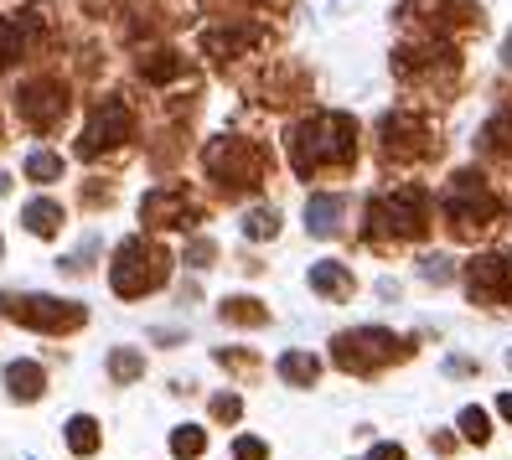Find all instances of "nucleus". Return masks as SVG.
<instances>
[{
	"label": "nucleus",
	"instance_id": "obj_1",
	"mask_svg": "<svg viewBox=\"0 0 512 460\" xmlns=\"http://www.w3.org/2000/svg\"><path fill=\"white\" fill-rule=\"evenodd\" d=\"M290 166L295 176H316V171H342L357 156V125L347 114H311L290 130Z\"/></svg>",
	"mask_w": 512,
	"mask_h": 460
},
{
	"label": "nucleus",
	"instance_id": "obj_2",
	"mask_svg": "<svg viewBox=\"0 0 512 460\" xmlns=\"http://www.w3.org/2000/svg\"><path fill=\"white\" fill-rule=\"evenodd\" d=\"M507 223V202L481 171H456L445 187V228L456 238H487Z\"/></svg>",
	"mask_w": 512,
	"mask_h": 460
},
{
	"label": "nucleus",
	"instance_id": "obj_3",
	"mask_svg": "<svg viewBox=\"0 0 512 460\" xmlns=\"http://www.w3.org/2000/svg\"><path fill=\"white\" fill-rule=\"evenodd\" d=\"M425 233H430V192L414 187V181L368 202V243H378V249L404 238H425Z\"/></svg>",
	"mask_w": 512,
	"mask_h": 460
},
{
	"label": "nucleus",
	"instance_id": "obj_4",
	"mask_svg": "<svg viewBox=\"0 0 512 460\" xmlns=\"http://www.w3.org/2000/svg\"><path fill=\"white\" fill-rule=\"evenodd\" d=\"M409 352H414L409 336H394L383 326H357V331H342L337 342H331V362H337L342 373H357V378L383 373L388 362H404Z\"/></svg>",
	"mask_w": 512,
	"mask_h": 460
},
{
	"label": "nucleus",
	"instance_id": "obj_5",
	"mask_svg": "<svg viewBox=\"0 0 512 460\" xmlns=\"http://www.w3.org/2000/svg\"><path fill=\"white\" fill-rule=\"evenodd\" d=\"M166 274H171V254L156 238H125L114 249L109 285H114V295H150L166 285Z\"/></svg>",
	"mask_w": 512,
	"mask_h": 460
},
{
	"label": "nucleus",
	"instance_id": "obj_6",
	"mask_svg": "<svg viewBox=\"0 0 512 460\" xmlns=\"http://www.w3.org/2000/svg\"><path fill=\"white\" fill-rule=\"evenodd\" d=\"M202 161H207V176H213L218 187H228V192H254L264 181V150L249 145V140H238V135L213 140Z\"/></svg>",
	"mask_w": 512,
	"mask_h": 460
},
{
	"label": "nucleus",
	"instance_id": "obj_7",
	"mask_svg": "<svg viewBox=\"0 0 512 460\" xmlns=\"http://www.w3.org/2000/svg\"><path fill=\"white\" fill-rule=\"evenodd\" d=\"M378 150H383L388 161H425V156H435V150H440V140H435L425 114L394 109V114H383V125H378Z\"/></svg>",
	"mask_w": 512,
	"mask_h": 460
},
{
	"label": "nucleus",
	"instance_id": "obj_8",
	"mask_svg": "<svg viewBox=\"0 0 512 460\" xmlns=\"http://www.w3.org/2000/svg\"><path fill=\"white\" fill-rule=\"evenodd\" d=\"M0 311H6L11 321H21V326H32V331H52V336L78 331V326L88 321L83 305L52 300V295H6V300H0Z\"/></svg>",
	"mask_w": 512,
	"mask_h": 460
},
{
	"label": "nucleus",
	"instance_id": "obj_9",
	"mask_svg": "<svg viewBox=\"0 0 512 460\" xmlns=\"http://www.w3.org/2000/svg\"><path fill=\"white\" fill-rule=\"evenodd\" d=\"M404 21L430 37L481 32V6H471V0H404Z\"/></svg>",
	"mask_w": 512,
	"mask_h": 460
},
{
	"label": "nucleus",
	"instance_id": "obj_10",
	"mask_svg": "<svg viewBox=\"0 0 512 460\" xmlns=\"http://www.w3.org/2000/svg\"><path fill=\"white\" fill-rule=\"evenodd\" d=\"M125 135H130V109H125V99H99L94 114H88V125H83V135L73 140V150H78L83 161H99L104 150H114Z\"/></svg>",
	"mask_w": 512,
	"mask_h": 460
},
{
	"label": "nucleus",
	"instance_id": "obj_11",
	"mask_svg": "<svg viewBox=\"0 0 512 460\" xmlns=\"http://www.w3.org/2000/svg\"><path fill=\"white\" fill-rule=\"evenodd\" d=\"M466 295L476 305H512V254H476L466 264Z\"/></svg>",
	"mask_w": 512,
	"mask_h": 460
},
{
	"label": "nucleus",
	"instance_id": "obj_12",
	"mask_svg": "<svg viewBox=\"0 0 512 460\" xmlns=\"http://www.w3.org/2000/svg\"><path fill=\"white\" fill-rule=\"evenodd\" d=\"M16 109H21V119H26L37 135H52L57 125H63V114H68V88L52 83V78H37V83L21 88Z\"/></svg>",
	"mask_w": 512,
	"mask_h": 460
},
{
	"label": "nucleus",
	"instance_id": "obj_13",
	"mask_svg": "<svg viewBox=\"0 0 512 460\" xmlns=\"http://www.w3.org/2000/svg\"><path fill=\"white\" fill-rule=\"evenodd\" d=\"M394 73H399L404 83H430V78L450 83V78L461 73V57L450 52V47H440V42H425V47H404V52L394 57Z\"/></svg>",
	"mask_w": 512,
	"mask_h": 460
},
{
	"label": "nucleus",
	"instance_id": "obj_14",
	"mask_svg": "<svg viewBox=\"0 0 512 460\" xmlns=\"http://www.w3.org/2000/svg\"><path fill=\"white\" fill-rule=\"evenodd\" d=\"M140 223L145 228H192L197 223V202L187 187H161L140 202Z\"/></svg>",
	"mask_w": 512,
	"mask_h": 460
},
{
	"label": "nucleus",
	"instance_id": "obj_15",
	"mask_svg": "<svg viewBox=\"0 0 512 460\" xmlns=\"http://www.w3.org/2000/svg\"><path fill=\"white\" fill-rule=\"evenodd\" d=\"M37 37H42V11L37 6L16 11V16H0V68L21 63V57L37 47Z\"/></svg>",
	"mask_w": 512,
	"mask_h": 460
},
{
	"label": "nucleus",
	"instance_id": "obj_16",
	"mask_svg": "<svg viewBox=\"0 0 512 460\" xmlns=\"http://www.w3.org/2000/svg\"><path fill=\"white\" fill-rule=\"evenodd\" d=\"M481 156L497 161V166H512V104H502L487 119V130H481Z\"/></svg>",
	"mask_w": 512,
	"mask_h": 460
},
{
	"label": "nucleus",
	"instance_id": "obj_17",
	"mask_svg": "<svg viewBox=\"0 0 512 460\" xmlns=\"http://www.w3.org/2000/svg\"><path fill=\"white\" fill-rule=\"evenodd\" d=\"M342 212H347L342 197H311V202H306V228H311L316 238H331V233L342 228Z\"/></svg>",
	"mask_w": 512,
	"mask_h": 460
},
{
	"label": "nucleus",
	"instance_id": "obj_18",
	"mask_svg": "<svg viewBox=\"0 0 512 460\" xmlns=\"http://www.w3.org/2000/svg\"><path fill=\"white\" fill-rule=\"evenodd\" d=\"M311 290L326 300H347L352 295V269L347 264H316L311 269Z\"/></svg>",
	"mask_w": 512,
	"mask_h": 460
},
{
	"label": "nucleus",
	"instance_id": "obj_19",
	"mask_svg": "<svg viewBox=\"0 0 512 460\" xmlns=\"http://www.w3.org/2000/svg\"><path fill=\"white\" fill-rule=\"evenodd\" d=\"M6 388L21 398H37V393H47V373H42V362H11L6 367Z\"/></svg>",
	"mask_w": 512,
	"mask_h": 460
},
{
	"label": "nucleus",
	"instance_id": "obj_20",
	"mask_svg": "<svg viewBox=\"0 0 512 460\" xmlns=\"http://www.w3.org/2000/svg\"><path fill=\"white\" fill-rule=\"evenodd\" d=\"M21 223L32 228L37 238H52L57 228H63V207H57L52 197H37V202H26V212H21Z\"/></svg>",
	"mask_w": 512,
	"mask_h": 460
},
{
	"label": "nucleus",
	"instance_id": "obj_21",
	"mask_svg": "<svg viewBox=\"0 0 512 460\" xmlns=\"http://www.w3.org/2000/svg\"><path fill=\"white\" fill-rule=\"evenodd\" d=\"M280 378H285L290 388H311V383L321 378V362H316L311 352H285V357H280Z\"/></svg>",
	"mask_w": 512,
	"mask_h": 460
},
{
	"label": "nucleus",
	"instance_id": "obj_22",
	"mask_svg": "<svg viewBox=\"0 0 512 460\" xmlns=\"http://www.w3.org/2000/svg\"><path fill=\"white\" fill-rule=\"evenodd\" d=\"M223 321L228 326H264L269 311H264L259 300H249V295H233V300H223Z\"/></svg>",
	"mask_w": 512,
	"mask_h": 460
},
{
	"label": "nucleus",
	"instance_id": "obj_23",
	"mask_svg": "<svg viewBox=\"0 0 512 460\" xmlns=\"http://www.w3.org/2000/svg\"><path fill=\"white\" fill-rule=\"evenodd\" d=\"M202 450H207V429H197V424H182V429L171 435V455H176V460H197Z\"/></svg>",
	"mask_w": 512,
	"mask_h": 460
},
{
	"label": "nucleus",
	"instance_id": "obj_24",
	"mask_svg": "<svg viewBox=\"0 0 512 460\" xmlns=\"http://www.w3.org/2000/svg\"><path fill=\"white\" fill-rule=\"evenodd\" d=\"M182 68H187V63H182V57H176V52H150L145 63H140V73H145L150 83H166V78H176Z\"/></svg>",
	"mask_w": 512,
	"mask_h": 460
},
{
	"label": "nucleus",
	"instance_id": "obj_25",
	"mask_svg": "<svg viewBox=\"0 0 512 460\" xmlns=\"http://www.w3.org/2000/svg\"><path fill=\"white\" fill-rule=\"evenodd\" d=\"M68 450L73 455H94L99 450V424L94 419H73L68 424Z\"/></svg>",
	"mask_w": 512,
	"mask_h": 460
},
{
	"label": "nucleus",
	"instance_id": "obj_26",
	"mask_svg": "<svg viewBox=\"0 0 512 460\" xmlns=\"http://www.w3.org/2000/svg\"><path fill=\"white\" fill-rule=\"evenodd\" d=\"M461 435H466L471 445H487V440H492V419H487V409H461Z\"/></svg>",
	"mask_w": 512,
	"mask_h": 460
},
{
	"label": "nucleus",
	"instance_id": "obj_27",
	"mask_svg": "<svg viewBox=\"0 0 512 460\" xmlns=\"http://www.w3.org/2000/svg\"><path fill=\"white\" fill-rule=\"evenodd\" d=\"M57 171H63V161H57L52 150H32V156H26V176L32 181H57Z\"/></svg>",
	"mask_w": 512,
	"mask_h": 460
},
{
	"label": "nucleus",
	"instance_id": "obj_28",
	"mask_svg": "<svg viewBox=\"0 0 512 460\" xmlns=\"http://www.w3.org/2000/svg\"><path fill=\"white\" fill-rule=\"evenodd\" d=\"M109 373H114L119 383H135V378L145 373V362H140V352H125V347H119V352L109 357Z\"/></svg>",
	"mask_w": 512,
	"mask_h": 460
},
{
	"label": "nucleus",
	"instance_id": "obj_29",
	"mask_svg": "<svg viewBox=\"0 0 512 460\" xmlns=\"http://www.w3.org/2000/svg\"><path fill=\"white\" fill-rule=\"evenodd\" d=\"M244 233H249V238H275V233H280V212H269V207L249 212V218H244Z\"/></svg>",
	"mask_w": 512,
	"mask_h": 460
},
{
	"label": "nucleus",
	"instance_id": "obj_30",
	"mask_svg": "<svg viewBox=\"0 0 512 460\" xmlns=\"http://www.w3.org/2000/svg\"><path fill=\"white\" fill-rule=\"evenodd\" d=\"M238 414H244V404H238V393H223V398H213V419H218V424H233Z\"/></svg>",
	"mask_w": 512,
	"mask_h": 460
},
{
	"label": "nucleus",
	"instance_id": "obj_31",
	"mask_svg": "<svg viewBox=\"0 0 512 460\" xmlns=\"http://www.w3.org/2000/svg\"><path fill=\"white\" fill-rule=\"evenodd\" d=\"M233 460H269V445L254 440V435H244V440L233 445Z\"/></svg>",
	"mask_w": 512,
	"mask_h": 460
},
{
	"label": "nucleus",
	"instance_id": "obj_32",
	"mask_svg": "<svg viewBox=\"0 0 512 460\" xmlns=\"http://www.w3.org/2000/svg\"><path fill=\"white\" fill-rule=\"evenodd\" d=\"M218 362H223V367H233V373H254V367H259V362H254V352H218Z\"/></svg>",
	"mask_w": 512,
	"mask_h": 460
},
{
	"label": "nucleus",
	"instance_id": "obj_33",
	"mask_svg": "<svg viewBox=\"0 0 512 460\" xmlns=\"http://www.w3.org/2000/svg\"><path fill=\"white\" fill-rule=\"evenodd\" d=\"M213 254H218V249H213V243H207V238H197L192 249H187V259H192L197 269H207V264H213Z\"/></svg>",
	"mask_w": 512,
	"mask_h": 460
},
{
	"label": "nucleus",
	"instance_id": "obj_34",
	"mask_svg": "<svg viewBox=\"0 0 512 460\" xmlns=\"http://www.w3.org/2000/svg\"><path fill=\"white\" fill-rule=\"evenodd\" d=\"M368 460H404V445H378Z\"/></svg>",
	"mask_w": 512,
	"mask_h": 460
},
{
	"label": "nucleus",
	"instance_id": "obj_35",
	"mask_svg": "<svg viewBox=\"0 0 512 460\" xmlns=\"http://www.w3.org/2000/svg\"><path fill=\"white\" fill-rule=\"evenodd\" d=\"M497 414H502V419L512 424V393H502V398H497Z\"/></svg>",
	"mask_w": 512,
	"mask_h": 460
},
{
	"label": "nucleus",
	"instance_id": "obj_36",
	"mask_svg": "<svg viewBox=\"0 0 512 460\" xmlns=\"http://www.w3.org/2000/svg\"><path fill=\"white\" fill-rule=\"evenodd\" d=\"M6 192H11V176H6V171H0V197H6Z\"/></svg>",
	"mask_w": 512,
	"mask_h": 460
},
{
	"label": "nucleus",
	"instance_id": "obj_37",
	"mask_svg": "<svg viewBox=\"0 0 512 460\" xmlns=\"http://www.w3.org/2000/svg\"><path fill=\"white\" fill-rule=\"evenodd\" d=\"M502 63L512 68V37H507V47H502Z\"/></svg>",
	"mask_w": 512,
	"mask_h": 460
}]
</instances>
